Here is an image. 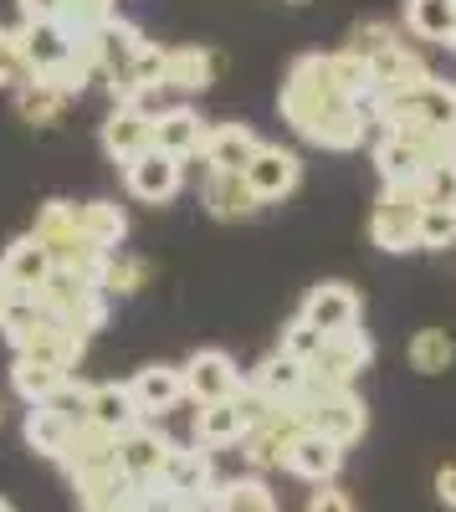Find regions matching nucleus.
I'll use <instances>...</instances> for the list:
<instances>
[{
  "label": "nucleus",
  "mask_w": 456,
  "mask_h": 512,
  "mask_svg": "<svg viewBox=\"0 0 456 512\" xmlns=\"http://www.w3.org/2000/svg\"><path fill=\"white\" fill-rule=\"evenodd\" d=\"M82 236L103 251H118V241L129 236V216H123L113 200H88L82 205Z\"/></svg>",
  "instance_id": "nucleus-36"
},
{
  "label": "nucleus",
  "mask_w": 456,
  "mask_h": 512,
  "mask_svg": "<svg viewBox=\"0 0 456 512\" xmlns=\"http://www.w3.org/2000/svg\"><path fill=\"white\" fill-rule=\"evenodd\" d=\"M98 287L108 297H134V292L149 287V262L144 256H129V251H108V262L98 272Z\"/></svg>",
  "instance_id": "nucleus-35"
},
{
  "label": "nucleus",
  "mask_w": 456,
  "mask_h": 512,
  "mask_svg": "<svg viewBox=\"0 0 456 512\" xmlns=\"http://www.w3.org/2000/svg\"><path fill=\"white\" fill-rule=\"evenodd\" d=\"M26 297H31V292H26V287L6 272V262H0V313H11L16 303H26Z\"/></svg>",
  "instance_id": "nucleus-52"
},
{
  "label": "nucleus",
  "mask_w": 456,
  "mask_h": 512,
  "mask_svg": "<svg viewBox=\"0 0 456 512\" xmlns=\"http://www.w3.org/2000/svg\"><path fill=\"white\" fill-rule=\"evenodd\" d=\"M421 210H426V195L421 190L385 185L380 200H375V210H369V241H375L380 251H416Z\"/></svg>",
  "instance_id": "nucleus-5"
},
{
  "label": "nucleus",
  "mask_w": 456,
  "mask_h": 512,
  "mask_svg": "<svg viewBox=\"0 0 456 512\" xmlns=\"http://www.w3.org/2000/svg\"><path fill=\"white\" fill-rule=\"evenodd\" d=\"M405 31L421 41H446L456 36V0H405Z\"/></svg>",
  "instance_id": "nucleus-32"
},
{
  "label": "nucleus",
  "mask_w": 456,
  "mask_h": 512,
  "mask_svg": "<svg viewBox=\"0 0 456 512\" xmlns=\"http://www.w3.org/2000/svg\"><path fill=\"white\" fill-rule=\"evenodd\" d=\"M82 349H88V333L82 328H72V323H62V318H41V328L26 338V344L16 349L21 359H36V364H52V369H77V359H82Z\"/></svg>",
  "instance_id": "nucleus-12"
},
{
  "label": "nucleus",
  "mask_w": 456,
  "mask_h": 512,
  "mask_svg": "<svg viewBox=\"0 0 456 512\" xmlns=\"http://www.w3.org/2000/svg\"><path fill=\"white\" fill-rule=\"evenodd\" d=\"M323 344L328 338L313 328V323H303V318H293L282 328V344H277V354H287V359H298V364H313L318 354H323Z\"/></svg>",
  "instance_id": "nucleus-42"
},
{
  "label": "nucleus",
  "mask_w": 456,
  "mask_h": 512,
  "mask_svg": "<svg viewBox=\"0 0 456 512\" xmlns=\"http://www.w3.org/2000/svg\"><path fill=\"white\" fill-rule=\"evenodd\" d=\"M159 482L175 487L180 497H205V492H216V461H211L205 446H175Z\"/></svg>",
  "instance_id": "nucleus-23"
},
{
  "label": "nucleus",
  "mask_w": 456,
  "mask_h": 512,
  "mask_svg": "<svg viewBox=\"0 0 456 512\" xmlns=\"http://www.w3.org/2000/svg\"><path fill=\"white\" fill-rule=\"evenodd\" d=\"M72 492L82 512H123L134 502L139 482L123 477V466H108V472H93V477H72Z\"/></svg>",
  "instance_id": "nucleus-25"
},
{
  "label": "nucleus",
  "mask_w": 456,
  "mask_h": 512,
  "mask_svg": "<svg viewBox=\"0 0 456 512\" xmlns=\"http://www.w3.org/2000/svg\"><path fill=\"white\" fill-rule=\"evenodd\" d=\"M385 108H405V113H416L421 123H431L436 134H446V128L456 123V82L431 77L426 88L405 93V98H375V103L364 108V118H369V123H380V113H385Z\"/></svg>",
  "instance_id": "nucleus-10"
},
{
  "label": "nucleus",
  "mask_w": 456,
  "mask_h": 512,
  "mask_svg": "<svg viewBox=\"0 0 456 512\" xmlns=\"http://www.w3.org/2000/svg\"><path fill=\"white\" fill-rule=\"evenodd\" d=\"M88 420L103 425V431H113V436H123V431H134V425L144 420V410H139V400H134L129 384H113V379H108V384H93Z\"/></svg>",
  "instance_id": "nucleus-26"
},
{
  "label": "nucleus",
  "mask_w": 456,
  "mask_h": 512,
  "mask_svg": "<svg viewBox=\"0 0 456 512\" xmlns=\"http://www.w3.org/2000/svg\"><path fill=\"white\" fill-rule=\"evenodd\" d=\"M446 159H456V123L446 128Z\"/></svg>",
  "instance_id": "nucleus-55"
},
{
  "label": "nucleus",
  "mask_w": 456,
  "mask_h": 512,
  "mask_svg": "<svg viewBox=\"0 0 456 512\" xmlns=\"http://www.w3.org/2000/svg\"><path fill=\"white\" fill-rule=\"evenodd\" d=\"M200 144H205V123H200V113L195 108H164L159 113V123H154V149L159 154H170V159H190V154H200Z\"/></svg>",
  "instance_id": "nucleus-27"
},
{
  "label": "nucleus",
  "mask_w": 456,
  "mask_h": 512,
  "mask_svg": "<svg viewBox=\"0 0 456 512\" xmlns=\"http://www.w3.org/2000/svg\"><path fill=\"white\" fill-rule=\"evenodd\" d=\"M293 410L308 420V431L339 441V446H354L364 436V425H369V410L354 390H318V384H308V395Z\"/></svg>",
  "instance_id": "nucleus-4"
},
{
  "label": "nucleus",
  "mask_w": 456,
  "mask_h": 512,
  "mask_svg": "<svg viewBox=\"0 0 456 512\" xmlns=\"http://www.w3.org/2000/svg\"><path fill=\"white\" fill-rule=\"evenodd\" d=\"M88 395H93V384H77V379H72L67 390L52 400V410H57V415H67L72 425H88Z\"/></svg>",
  "instance_id": "nucleus-48"
},
{
  "label": "nucleus",
  "mask_w": 456,
  "mask_h": 512,
  "mask_svg": "<svg viewBox=\"0 0 456 512\" xmlns=\"http://www.w3.org/2000/svg\"><path fill=\"white\" fill-rule=\"evenodd\" d=\"M308 431V420L298 410H277L267 425H257V431H246L241 451L246 461L257 466V472H267V466H287V451H293V441Z\"/></svg>",
  "instance_id": "nucleus-13"
},
{
  "label": "nucleus",
  "mask_w": 456,
  "mask_h": 512,
  "mask_svg": "<svg viewBox=\"0 0 456 512\" xmlns=\"http://www.w3.org/2000/svg\"><path fill=\"white\" fill-rule=\"evenodd\" d=\"M369 359H375V344H369L364 328H354V333L328 338L323 354H318L308 369H313V384H318V390H354V379L369 369Z\"/></svg>",
  "instance_id": "nucleus-6"
},
{
  "label": "nucleus",
  "mask_w": 456,
  "mask_h": 512,
  "mask_svg": "<svg viewBox=\"0 0 456 512\" xmlns=\"http://www.w3.org/2000/svg\"><path fill=\"white\" fill-rule=\"evenodd\" d=\"M180 369H185V395H190L195 405L236 400V395L246 390V379H241L236 359H231V354H221V349H200V354H190Z\"/></svg>",
  "instance_id": "nucleus-7"
},
{
  "label": "nucleus",
  "mask_w": 456,
  "mask_h": 512,
  "mask_svg": "<svg viewBox=\"0 0 456 512\" xmlns=\"http://www.w3.org/2000/svg\"><path fill=\"white\" fill-rule=\"evenodd\" d=\"M11 384H16V395H21L26 405H52V400L67 390V384H72V374H67V369H52V364H36V359H21V354H16Z\"/></svg>",
  "instance_id": "nucleus-31"
},
{
  "label": "nucleus",
  "mask_w": 456,
  "mask_h": 512,
  "mask_svg": "<svg viewBox=\"0 0 456 512\" xmlns=\"http://www.w3.org/2000/svg\"><path fill=\"white\" fill-rule=\"evenodd\" d=\"M134 512H185V497L175 487H164V482H144L129 502Z\"/></svg>",
  "instance_id": "nucleus-47"
},
{
  "label": "nucleus",
  "mask_w": 456,
  "mask_h": 512,
  "mask_svg": "<svg viewBox=\"0 0 456 512\" xmlns=\"http://www.w3.org/2000/svg\"><path fill=\"white\" fill-rule=\"evenodd\" d=\"M436 497H441V502L456 512V461H446L441 472H436Z\"/></svg>",
  "instance_id": "nucleus-53"
},
{
  "label": "nucleus",
  "mask_w": 456,
  "mask_h": 512,
  "mask_svg": "<svg viewBox=\"0 0 456 512\" xmlns=\"http://www.w3.org/2000/svg\"><path fill=\"white\" fill-rule=\"evenodd\" d=\"M36 72H31V62H26V52H21V31H6L0 26V82H6V88H26Z\"/></svg>",
  "instance_id": "nucleus-43"
},
{
  "label": "nucleus",
  "mask_w": 456,
  "mask_h": 512,
  "mask_svg": "<svg viewBox=\"0 0 456 512\" xmlns=\"http://www.w3.org/2000/svg\"><path fill=\"white\" fill-rule=\"evenodd\" d=\"M369 72H375V98H405V93H416L431 82V67L421 62L416 47H405V41L369 62Z\"/></svg>",
  "instance_id": "nucleus-17"
},
{
  "label": "nucleus",
  "mask_w": 456,
  "mask_h": 512,
  "mask_svg": "<svg viewBox=\"0 0 456 512\" xmlns=\"http://www.w3.org/2000/svg\"><path fill=\"white\" fill-rule=\"evenodd\" d=\"M0 512H11V502H6V497H0Z\"/></svg>",
  "instance_id": "nucleus-57"
},
{
  "label": "nucleus",
  "mask_w": 456,
  "mask_h": 512,
  "mask_svg": "<svg viewBox=\"0 0 456 512\" xmlns=\"http://www.w3.org/2000/svg\"><path fill=\"white\" fill-rule=\"evenodd\" d=\"M108 16H118V0H67V21L82 31V26H98V21H108Z\"/></svg>",
  "instance_id": "nucleus-49"
},
{
  "label": "nucleus",
  "mask_w": 456,
  "mask_h": 512,
  "mask_svg": "<svg viewBox=\"0 0 456 512\" xmlns=\"http://www.w3.org/2000/svg\"><path fill=\"white\" fill-rule=\"evenodd\" d=\"M41 318H47V313H41V303H36V297H26V303H16L11 313H0V333L11 338V349H21L26 338L41 328Z\"/></svg>",
  "instance_id": "nucleus-44"
},
{
  "label": "nucleus",
  "mask_w": 456,
  "mask_h": 512,
  "mask_svg": "<svg viewBox=\"0 0 456 512\" xmlns=\"http://www.w3.org/2000/svg\"><path fill=\"white\" fill-rule=\"evenodd\" d=\"M456 241V205H426L421 210V236L416 246L421 251H446Z\"/></svg>",
  "instance_id": "nucleus-41"
},
{
  "label": "nucleus",
  "mask_w": 456,
  "mask_h": 512,
  "mask_svg": "<svg viewBox=\"0 0 456 512\" xmlns=\"http://www.w3.org/2000/svg\"><path fill=\"white\" fill-rule=\"evenodd\" d=\"M62 108H67V98H62L57 88H47L41 77H31L26 88L16 93V113H21L26 123H57V118H62Z\"/></svg>",
  "instance_id": "nucleus-39"
},
{
  "label": "nucleus",
  "mask_w": 456,
  "mask_h": 512,
  "mask_svg": "<svg viewBox=\"0 0 456 512\" xmlns=\"http://www.w3.org/2000/svg\"><path fill=\"white\" fill-rule=\"evenodd\" d=\"M67 466V477H93V472H108V466H118V436L103 431V425H77L67 451L57 456Z\"/></svg>",
  "instance_id": "nucleus-18"
},
{
  "label": "nucleus",
  "mask_w": 456,
  "mask_h": 512,
  "mask_svg": "<svg viewBox=\"0 0 456 512\" xmlns=\"http://www.w3.org/2000/svg\"><path fill=\"white\" fill-rule=\"evenodd\" d=\"M21 52L31 62L36 77L57 72L62 62H72L77 52V26L72 21H36V26H21Z\"/></svg>",
  "instance_id": "nucleus-15"
},
{
  "label": "nucleus",
  "mask_w": 456,
  "mask_h": 512,
  "mask_svg": "<svg viewBox=\"0 0 456 512\" xmlns=\"http://www.w3.org/2000/svg\"><path fill=\"white\" fill-rule=\"evenodd\" d=\"M282 118L298 128V134L318 149H359L364 144V108L334 82L328 72V52H308L287 67V82H282V98H277Z\"/></svg>",
  "instance_id": "nucleus-1"
},
{
  "label": "nucleus",
  "mask_w": 456,
  "mask_h": 512,
  "mask_svg": "<svg viewBox=\"0 0 456 512\" xmlns=\"http://www.w3.org/2000/svg\"><path fill=\"white\" fill-rule=\"evenodd\" d=\"M21 6V26H36V21H67V0H16Z\"/></svg>",
  "instance_id": "nucleus-51"
},
{
  "label": "nucleus",
  "mask_w": 456,
  "mask_h": 512,
  "mask_svg": "<svg viewBox=\"0 0 456 512\" xmlns=\"http://www.w3.org/2000/svg\"><path fill=\"white\" fill-rule=\"evenodd\" d=\"M0 262H6V272L36 297L41 292V282H47L52 272H57V262H52V251L41 246L36 236H21V241H11L6 246V256H0Z\"/></svg>",
  "instance_id": "nucleus-30"
},
{
  "label": "nucleus",
  "mask_w": 456,
  "mask_h": 512,
  "mask_svg": "<svg viewBox=\"0 0 456 512\" xmlns=\"http://www.w3.org/2000/svg\"><path fill=\"white\" fill-rule=\"evenodd\" d=\"M200 200H205V210H211L216 221H241V216H252V210L262 205L257 190L246 185V175H221V169H211V175H205Z\"/></svg>",
  "instance_id": "nucleus-28"
},
{
  "label": "nucleus",
  "mask_w": 456,
  "mask_h": 512,
  "mask_svg": "<svg viewBox=\"0 0 456 512\" xmlns=\"http://www.w3.org/2000/svg\"><path fill=\"white\" fill-rule=\"evenodd\" d=\"M375 169H380V180L395 185V190H421V180L431 175V159L421 149L400 144L395 134H380L375 139Z\"/></svg>",
  "instance_id": "nucleus-24"
},
{
  "label": "nucleus",
  "mask_w": 456,
  "mask_h": 512,
  "mask_svg": "<svg viewBox=\"0 0 456 512\" xmlns=\"http://www.w3.org/2000/svg\"><path fill=\"white\" fill-rule=\"evenodd\" d=\"M103 149H108L118 164H134L139 154L154 149V123H149L144 113H134V108L118 103V108L103 118Z\"/></svg>",
  "instance_id": "nucleus-21"
},
{
  "label": "nucleus",
  "mask_w": 456,
  "mask_h": 512,
  "mask_svg": "<svg viewBox=\"0 0 456 512\" xmlns=\"http://www.w3.org/2000/svg\"><path fill=\"white\" fill-rule=\"evenodd\" d=\"M308 512H354V497L339 482H323L318 492H308Z\"/></svg>",
  "instance_id": "nucleus-50"
},
{
  "label": "nucleus",
  "mask_w": 456,
  "mask_h": 512,
  "mask_svg": "<svg viewBox=\"0 0 456 512\" xmlns=\"http://www.w3.org/2000/svg\"><path fill=\"white\" fill-rule=\"evenodd\" d=\"M129 390H134L144 420L175 410L180 400H190V395H185V369H175V364H149V369H139V374L129 379Z\"/></svg>",
  "instance_id": "nucleus-22"
},
{
  "label": "nucleus",
  "mask_w": 456,
  "mask_h": 512,
  "mask_svg": "<svg viewBox=\"0 0 456 512\" xmlns=\"http://www.w3.org/2000/svg\"><path fill=\"white\" fill-rule=\"evenodd\" d=\"M129 77L139 82V88H164V77H170V52H164V47H154V41H149V47L134 57Z\"/></svg>",
  "instance_id": "nucleus-45"
},
{
  "label": "nucleus",
  "mask_w": 456,
  "mask_h": 512,
  "mask_svg": "<svg viewBox=\"0 0 456 512\" xmlns=\"http://www.w3.org/2000/svg\"><path fill=\"white\" fill-rule=\"evenodd\" d=\"M36 303H41V313H52V318H62L82 333L103 328V318H108V292L98 287V277H82V272H67V267H57L41 282Z\"/></svg>",
  "instance_id": "nucleus-3"
},
{
  "label": "nucleus",
  "mask_w": 456,
  "mask_h": 512,
  "mask_svg": "<svg viewBox=\"0 0 456 512\" xmlns=\"http://www.w3.org/2000/svg\"><path fill=\"white\" fill-rule=\"evenodd\" d=\"M339 466H344V446L328 441V436H318V431H303V436L293 441V451H287V472L303 477V482H318V487L334 482Z\"/></svg>",
  "instance_id": "nucleus-20"
},
{
  "label": "nucleus",
  "mask_w": 456,
  "mask_h": 512,
  "mask_svg": "<svg viewBox=\"0 0 456 512\" xmlns=\"http://www.w3.org/2000/svg\"><path fill=\"white\" fill-rule=\"evenodd\" d=\"M456 364V338L446 328H421L410 338V369L416 374H446Z\"/></svg>",
  "instance_id": "nucleus-37"
},
{
  "label": "nucleus",
  "mask_w": 456,
  "mask_h": 512,
  "mask_svg": "<svg viewBox=\"0 0 456 512\" xmlns=\"http://www.w3.org/2000/svg\"><path fill=\"white\" fill-rule=\"evenodd\" d=\"M400 31L390 26V21H359L354 31H349V52H359L364 62H375V57H385L390 47H400Z\"/></svg>",
  "instance_id": "nucleus-40"
},
{
  "label": "nucleus",
  "mask_w": 456,
  "mask_h": 512,
  "mask_svg": "<svg viewBox=\"0 0 456 512\" xmlns=\"http://www.w3.org/2000/svg\"><path fill=\"white\" fill-rule=\"evenodd\" d=\"M170 451H175V441L164 436L159 425H149V420H139L134 431L118 436V466H123V477H134L139 487L164 477V461H170Z\"/></svg>",
  "instance_id": "nucleus-9"
},
{
  "label": "nucleus",
  "mask_w": 456,
  "mask_h": 512,
  "mask_svg": "<svg viewBox=\"0 0 456 512\" xmlns=\"http://www.w3.org/2000/svg\"><path fill=\"white\" fill-rule=\"evenodd\" d=\"M421 195H426V205H456V159L431 164V175L421 180Z\"/></svg>",
  "instance_id": "nucleus-46"
},
{
  "label": "nucleus",
  "mask_w": 456,
  "mask_h": 512,
  "mask_svg": "<svg viewBox=\"0 0 456 512\" xmlns=\"http://www.w3.org/2000/svg\"><path fill=\"white\" fill-rule=\"evenodd\" d=\"M221 497V512H277V497L262 477H231L216 487Z\"/></svg>",
  "instance_id": "nucleus-38"
},
{
  "label": "nucleus",
  "mask_w": 456,
  "mask_h": 512,
  "mask_svg": "<svg viewBox=\"0 0 456 512\" xmlns=\"http://www.w3.org/2000/svg\"><path fill=\"white\" fill-rule=\"evenodd\" d=\"M246 441V420L236 410V400H216V405H200L195 410V446L205 451H226Z\"/></svg>",
  "instance_id": "nucleus-29"
},
{
  "label": "nucleus",
  "mask_w": 456,
  "mask_h": 512,
  "mask_svg": "<svg viewBox=\"0 0 456 512\" xmlns=\"http://www.w3.org/2000/svg\"><path fill=\"white\" fill-rule=\"evenodd\" d=\"M185 512H221V497L205 492V497H185Z\"/></svg>",
  "instance_id": "nucleus-54"
},
{
  "label": "nucleus",
  "mask_w": 456,
  "mask_h": 512,
  "mask_svg": "<svg viewBox=\"0 0 456 512\" xmlns=\"http://www.w3.org/2000/svg\"><path fill=\"white\" fill-rule=\"evenodd\" d=\"M31 236L52 251V262L67 267V272H82V277H98L103 262H108V251L93 246L88 236H82V205L72 200H47L36 210V226Z\"/></svg>",
  "instance_id": "nucleus-2"
},
{
  "label": "nucleus",
  "mask_w": 456,
  "mask_h": 512,
  "mask_svg": "<svg viewBox=\"0 0 456 512\" xmlns=\"http://www.w3.org/2000/svg\"><path fill=\"white\" fill-rule=\"evenodd\" d=\"M123 512H134V507H123Z\"/></svg>",
  "instance_id": "nucleus-59"
},
{
  "label": "nucleus",
  "mask_w": 456,
  "mask_h": 512,
  "mask_svg": "<svg viewBox=\"0 0 456 512\" xmlns=\"http://www.w3.org/2000/svg\"><path fill=\"white\" fill-rule=\"evenodd\" d=\"M262 139L252 134L246 123H211L205 128V144H200V159L221 169V175H246V164L257 159Z\"/></svg>",
  "instance_id": "nucleus-14"
},
{
  "label": "nucleus",
  "mask_w": 456,
  "mask_h": 512,
  "mask_svg": "<svg viewBox=\"0 0 456 512\" xmlns=\"http://www.w3.org/2000/svg\"><path fill=\"white\" fill-rule=\"evenodd\" d=\"M123 185H129V195L144 200V205H164V200L180 190V159L149 149L134 164H123Z\"/></svg>",
  "instance_id": "nucleus-16"
},
{
  "label": "nucleus",
  "mask_w": 456,
  "mask_h": 512,
  "mask_svg": "<svg viewBox=\"0 0 456 512\" xmlns=\"http://www.w3.org/2000/svg\"><path fill=\"white\" fill-rule=\"evenodd\" d=\"M246 384H257V390H262L272 405L293 410V405L308 395L313 369H308V364H298V359H287V354H272V359H262V369H257L252 379H246Z\"/></svg>",
  "instance_id": "nucleus-19"
},
{
  "label": "nucleus",
  "mask_w": 456,
  "mask_h": 512,
  "mask_svg": "<svg viewBox=\"0 0 456 512\" xmlns=\"http://www.w3.org/2000/svg\"><path fill=\"white\" fill-rule=\"evenodd\" d=\"M359 313H364V303H359V292L349 287V282H318L308 297H303V323H313L323 338H339V333H354L359 328Z\"/></svg>",
  "instance_id": "nucleus-8"
},
{
  "label": "nucleus",
  "mask_w": 456,
  "mask_h": 512,
  "mask_svg": "<svg viewBox=\"0 0 456 512\" xmlns=\"http://www.w3.org/2000/svg\"><path fill=\"white\" fill-rule=\"evenodd\" d=\"M72 431H77V425L67 415H57L52 405H31L26 410V446L41 451V456H62L67 441H72Z\"/></svg>",
  "instance_id": "nucleus-34"
},
{
  "label": "nucleus",
  "mask_w": 456,
  "mask_h": 512,
  "mask_svg": "<svg viewBox=\"0 0 456 512\" xmlns=\"http://www.w3.org/2000/svg\"><path fill=\"white\" fill-rule=\"evenodd\" d=\"M451 52H456V36H451Z\"/></svg>",
  "instance_id": "nucleus-58"
},
{
  "label": "nucleus",
  "mask_w": 456,
  "mask_h": 512,
  "mask_svg": "<svg viewBox=\"0 0 456 512\" xmlns=\"http://www.w3.org/2000/svg\"><path fill=\"white\" fill-rule=\"evenodd\" d=\"M298 180H303V159L293 149H282V144H262L257 159L246 164V185L257 190L262 205L267 200H287V195L298 190Z\"/></svg>",
  "instance_id": "nucleus-11"
},
{
  "label": "nucleus",
  "mask_w": 456,
  "mask_h": 512,
  "mask_svg": "<svg viewBox=\"0 0 456 512\" xmlns=\"http://www.w3.org/2000/svg\"><path fill=\"white\" fill-rule=\"evenodd\" d=\"M282 6H308V0H282Z\"/></svg>",
  "instance_id": "nucleus-56"
},
{
  "label": "nucleus",
  "mask_w": 456,
  "mask_h": 512,
  "mask_svg": "<svg viewBox=\"0 0 456 512\" xmlns=\"http://www.w3.org/2000/svg\"><path fill=\"white\" fill-rule=\"evenodd\" d=\"M216 82V57L205 47H175L170 52V77H164V88L175 93H205Z\"/></svg>",
  "instance_id": "nucleus-33"
}]
</instances>
